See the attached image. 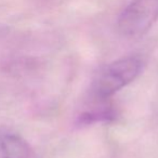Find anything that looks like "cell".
<instances>
[{
  "instance_id": "obj_3",
  "label": "cell",
  "mask_w": 158,
  "mask_h": 158,
  "mask_svg": "<svg viewBox=\"0 0 158 158\" xmlns=\"http://www.w3.org/2000/svg\"><path fill=\"white\" fill-rule=\"evenodd\" d=\"M0 156L1 158H31L29 144L15 133L0 135Z\"/></svg>"
},
{
  "instance_id": "obj_2",
  "label": "cell",
  "mask_w": 158,
  "mask_h": 158,
  "mask_svg": "<svg viewBox=\"0 0 158 158\" xmlns=\"http://www.w3.org/2000/svg\"><path fill=\"white\" fill-rule=\"evenodd\" d=\"M158 21V0H133L125 8L117 21L120 35L139 38Z\"/></svg>"
},
{
  "instance_id": "obj_1",
  "label": "cell",
  "mask_w": 158,
  "mask_h": 158,
  "mask_svg": "<svg viewBox=\"0 0 158 158\" xmlns=\"http://www.w3.org/2000/svg\"><path fill=\"white\" fill-rule=\"evenodd\" d=\"M142 66V60L135 55L121 57L108 64L93 84V99L101 102L107 101L115 93L133 81L140 75Z\"/></svg>"
}]
</instances>
